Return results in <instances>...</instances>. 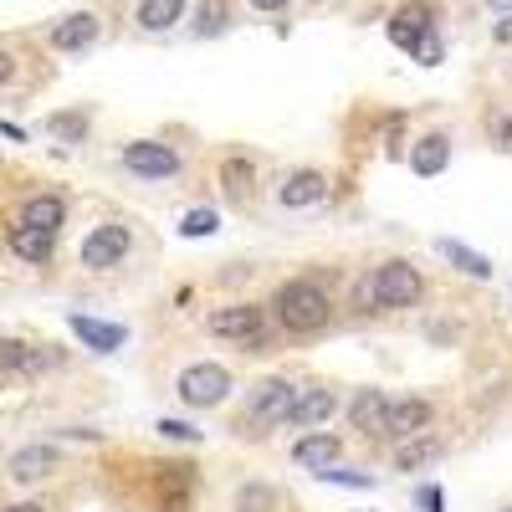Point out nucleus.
<instances>
[{"label": "nucleus", "instance_id": "13", "mask_svg": "<svg viewBox=\"0 0 512 512\" xmlns=\"http://www.w3.org/2000/svg\"><path fill=\"white\" fill-rule=\"evenodd\" d=\"M57 354L47 344H26V338H0V374H47Z\"/></svg>", "mask_w": 512, "mask_h": 512}, {"label": "nucleus", "instance_id": "37", "mask_svg": "<svg viewBox=\"0 0 512 512\" xmlns=\"http://www.w3.org/2000/svg\"><path fill=\"white\" fill-rule=\"evenodd\" d=\"M0 512H47V507H41V502H6Z\"/></svg>", "mask_w": 512, "mask_h": 512}, {"label": "nucleus", "instance_id": "38", "mask_svg": "<svg viewBox=\"0 0 512 512\" xmlns=\"http://www.w3.org/2000/svg\"><path fill=\"white\" fill-rule=\"evenodd\" d=\"M251 6H256V11H282L287 0H251Z\"/></svg>", "mask_w": 512, "mask_h": 512}, {"label": "nucleus", "instance_id": "8", "mask_svg": "<svg viewBox=\"0 0 512 512\" xmlns=\"http://www.w3.org/2000/svg\"><path fill=\"white\" fill-rule=\"evenodd\" d=\"M123 169L139 175V180H175L180 154L169 144H159V139H134V144H123Z\"/></svg>", "mask_w": 512, "mask_h": 512}, {"label": "nucleus", "instance_id": "39", "mask_svg": "<svg viewBox=\"0 0 512 512\" xmlns=\"http://www.w3.org/2000/svg\"><path fill=\"white\" fill-rule=\"evenodd\" d=\"M502 512H512V507H502Z\"/></svg>", "mask_w": 512, "mask_h": 512}, {"label": "nucleus", "instance_id": "31", "mask_svg": "<svg viewBox=\"0 0 512 512\" xmlns=\"http://www.w3.org/2000/svg\"><path fill=\"white\" fill-rule=\"evenodd\" d=\"M318 477H323V482H333V487H374V477H369V472H338V466H323Z\"/></svg>", "mask_w": 512, "mask_h": 512}, {"label": "nucleus", "instance_id": "36", "mask_svg": "<svg viewBox=\"0 0 512 512\" xmlns=\"http://www.w3.org/2000/svg\"><path fill=\"white\" fill-rule=\"evenodd\" d=\"M11 77H16V57H11V52H0V88H6Z\"/></svg>", "mask_w": 512, "mask_h": 512}, {"label": "nucleus", "instance_id": "25", "mask_svg": "<svg viewBox=\"0 0 512 512\" xmlns=\"http://www.w3.org/2000/svg\"><path fill=\"white\" fill-rule=\"evenodd\" d=\"M231 26V0H200L195 11V36H221Z\"/></svg>", "mask_w": 512, "mask_h": 512}, {"label": "nucleus", "instance_id": "35", "mask_svg": "<svg viewBox=\"0 0 512 512\" xmlns=\"http://www.w3.org/2000/svg\"><path fill=\"white\" fill-rule=\"evenodd\" d=\"M0 134H6L11 144H26V128H21V123H11V118H0Z\"/></svg>", "mask_w": 512, "mask_h": 512}, {"label": "nucleus", "instance_id": "29", "mask_svg": "<svg viewBox=\"0 0 512 512\" xmlns=\"http://www.w3.org/2000/svg\"><path fill=\"white\" fill-rule=\"evenodd\" d=\"M216 226H221L216 210H185V221H180L185 236H216Z\"/></svg>", "mask_w": 512, "mask_h": 512}, {"label": "nucleus", "instance_id": "16", "mask_svg": "<svg viewBox=\"0 0 512 512\" xmlns=\"http://www.w3.org/2000/svg\"><path fill=\"white\" fill-rule=\"evenodd\" d=\"M323 200H328V180L318 169H292L277 185V205H287V210H308V205H323Z\"/></svg>", "mask_w": 512, "mask_h": 512}, {"label": "nucleus", "instance_id": "3", "mask_svg": "<svg viewBox=\"0 0 512 512\" xmlns=\"http://www.w3.org/2000/svg\"><path fill=\"white\" fill-rule=\"evenodd\" d=\"M216 338H226V344L246 349V354H262L267 349V338H272V318L262 303H236V308H216L205 323Z\"/></svg>", "mask_w": 512, "mask_h": 512}, {"label": "nucleus", "instance_id": "14", "mask_svg": "<svg viewBox=\"0 0 512 512\" xmlns=\"http://www.w3.org/2000/svg\"><path fill=\"white\" fill-rule=\"evenodd\" d=\"M98 31H103L98 11H72V16H62V21L47 31V41H52L57 52H88L93 41H98Z\"/></svg>", "mask_w": 512, "mask_h": 512}, {"label": "nucleus", "instance_id": "6", "mask_svg": "<svg viewBox=\"0 0 512 512\" xmlns=\"http://www.w3.org/2000/svg\"><path fill=\"white\" fill-rule=\"evenodd\" d=\"M175 395H180L190 410H216V405L231 395V369H226V364H190V369L175 379Z\"/></svg>", "mask_w": 512, "mask_h": 512}, {"label": "nucleus", "instance_id": "18", "mask_svg": "<svg viewBox=\"0 0 512 512\" xmlns=\"http://www.w3.org/2000/svg\"><path fill=\"white\" fill-rule=\"evenodd\" d=\"M333 405H338V395H333V390H323V384H308V390H297L287 425H297V431H318V425L333 415Z\"/></svg>", "mask_w": 512, "mask_h": 512}, {"label": "nucleus", "instance_id": "20", "mask_svg": "<svg viewBox=\"0 0 512 512\" xmlns=\"http://www.w3.org/2000/svg\"><path fill=\"white\" fill-rule=\"evenodd\" d=\"M436 26V11L425 6V0H410V6H400L395 11V21H390V41L395 47H405V52H415V41Z\"/></svg>", "mask_w": 512, "mask_h": 512}, {"label": "nucleus", "instance_id": "21", "mask_svg": "<svg viewBox=\"0 0 512 512\" xmlns=\"http://www.w3.org/2000/svg\"><path fill=\"white\" fill-rule=\"evenodd\" d=\"M451 164V139L446 134H425L415 149H410V169L420 180H431V175H441V169Z\"/></svg>", "mask_w": 512, "mask_h": 512}, {"label": "nucleus", "instance_id": "5", "mask_svg": "<svg viewBox=\"0 0 512 512\" xmlns=\"http://www.w3.org/2000/svg\"><path fill=\"white\" fill-rule=\"evenodd\" d=\"M195 487H200V472L190 461H159L149 477V507L154 512H190Z\"/></svg>", "mask_w": 512, "mask_h": 512}, {"label": "nucleus", "instance_id": "19", "mask_svg": "<svg viewBox=\"0 0 512 512\" xmlns=\"http://www.w3.org/2000/svg\"><path fill=\"white\" fill-rule=\"evenodd\" d=\"M6 246H11V256H21L26 267H47L57 256V236L36 231V226H6Z\"/></svg>", "mask_w": 512, "mask_h": 512}, {"label": "nucleus", "instance_id": "2", "mask_svg": "<svg viewBox=\"0 0 512 512\" xmlns=\"http://www.w3.org/2000/svg\"><path fill=\"white\" fill-rule=\"evenodd\" d=\"M369 287H374V313H405V308H415L425 297V277H420L415 262H405V256L379 262L369 272Z\"/></svg>", "mask_w": 512, "mask_h": 512}, {"label": "nucleus", "instance_id": "28", "mask_svg": "<svg viewBox=\"0 0 512 512\" xmlns=\"http://www.w3.org/2000/svg\"><path fill=\"white\" fill-rule=\"evenodd\" d=\"M47 128H52V134H57V139H67V144H77L82 134H88V113H57V118H52Z\"/></svg>", "mask_w": 512, "mask_h": 512}, {"label": "nucleus", "instance_id": "1", "mask_svg": "<svg viewBox=\"0 0 512 512\" xmlns=\"http://www.w3.org/2000/svg\"><path fill=\"white\" fill-rule=\"evenodd\" d=\"M272 318L292 338H313V333H323L333 323V297L313 277H292V282H282L272 292Z\"/></svg>", "mask_w": 512, "mask_h": 512}, {"label": "nucleus", "instance_id": "32", "mask_svg": "<svg viewBox=\"0 0 512 512\" xmlns=\"http://www.w3.org/2000/svg\"><path fill=\"white\" fill-rule=\"evenodd\" d=\"M415 507H420V512H446V492L425 482V487H415Z\"/></svg>", "mask_w": 512, "mask_h": 512}, {"label": "nucleus", "instance_id": "7", "mask_svg": "<svg viewBox=\"0 0 512 512\" xmlns=\"http://www.w3.org/2000/svg\"><path fill=\"white\" fill-rule=\"evenodd\" d=\"M134 251V231L128 226H118V221H103V226H93L88 236H82V267L88 272H108V267H123V256Z\"/></svg>", "mask_w": 512, "mask_h": 512}, {"label": "nucleus", "instance_id": "30", "mask_svg": "<svg viewBox=\"0 0 512 512\" xmlns=\"http://www.w3.org/2000/svg\"><path fill=\"white\" fill-rule=\"evenodd\" d=\"M154 431H159V436H169V441H190V446H200V441H205V431H195L190 420H159Z\"/></svg>", "mask_w": 512, "mask_h": 512}, {"label": "nucleus", "instance_id": "23", "mask_svg": "<svg viewBox=\"0 0 512 512\" xmlns=\"http://www.w3.org/2000/svg\"><path fill=\"white\" fill-rule=\"evenodd\" d=\"M441 456V441L425 431V436H415V441H400L395 446V472H420V466H431Z\"/></svg>", "mask_w": 512, "mask_h": 512}, {"label": "nucleus", "instance_id": "9", "mask_svg": "<svg viewBox=\"0 0 512 512\" xmlns=\"http://www.w3.org/2000/svg\"><path fill=\"white\" fill-rule=\"evenodd\" d=\"M436 425V405L425 400V395H400V400H390V425H384V441L390 446H400V441H415V436H425Z\"/></svg>", "mask_w": 512, "mask_h": 512}, {"label": "nucleus", "instance_id": "10", "mask_svg": "<svg viewBox=\"0 0 512 512\" xmlns=\"http://www.w3.org/2000/svg\"><path fill=\"white\" fill-rule=\"evenodd\" d=\"M57 472H62V451H57V446H47V441L21 446V451H11V461H6V477H11V482H21V487L47 482V477H57Z\"/></svg>", "mask_w": 512, "mask_h": 512}, {"label": "nucleus", "instance_id": "17", "mask_svg": "<svg viewBox=\"0 0 512 512\" xmlns=\"http://www.w3.org/2000/svg\"><path fill=\"white\" fill-rule=\"evenodd\" d=\"M344 456V436H328V431H303L292 441V461L308 466V472H323V466H338Z\"/></svg>", "mask_w": 512, "mask_h": 512}, {"label": "nucleus", "instance_id": "15", "mask_svg": "<svg viewBox=\"0 0 512 512\" xmlns=\"http://www.w3.org/2000/svg\"><path fill=\"white\" fill-rule=\"evenodd\" d=\"M67 328H72L77 344L93 349V354H113V349L128 344V328H123V323H98V318H88V313H72Z\"/></svg>", "mask_w": 512, "mask_h": 512}, {"label": "nucleus", "instance_id": "33", "mask_svg": "<svg viewBox=\"0 0 512 512\" xmlns=\"http://www.w3.org/2000/svg\"><path fill=\"white\" fill-rule=\"evenodd\" d=\"M492 144H497L502 154H512V113H497V118H492Z\"/></svg>", "mask_w": 512, "mask_h": 512}, {"label": "nucleus", "instance_id": "27", "mask_svg": "<svg viewBox=\"0 0 512 512\" xmlns=\"http://www.w3.org/2000/svg\"><path fill=\"white\" fill-rule=\"evenodd\" d=\"M221 185H226V195H251V164L246 159H226V169H221Z\"/></svg>", "mask_w": 512, "mask_h": 512}, {"label": "nucleus", "instance_id": "12", "mask_svg": "<svg viewBox=\"0 0 512 512\" xmlns=\"http://www.w3.org/2000/svg\"><path fill=\"white\" fill-rule=\"evenodd\" d=\"M16 226H36V231L57 236V231L67 226V200H62L57 190H36V195H26L21 210H16Z\"/></svg>", "mask_w": 512, "mask_h": 512}, {"label": "nucleus", "instance_id": "4", "mask_svg": "<svg viewBox=\"0 0 512 512\" xmlns=\"http://www.w3.org/2000/svg\"><path fill=\"white\" fill-rule=\"evenodd\" d=\"M292 400H297V384H287V379H262V384L246 395V410H241L246 436H267L272 425H287Z\"/></svg>", "mask_w": 512, "mask_h": 512}, {"label": "nucleus", "instance_id": "26", "mask_svg": "<svg viewBox=\"0 0 512 512\" xmlns=\"http://www.w3.org/2000/svg\"><path fill=\"white\" fill-rule=\"evenodd\" d=\"M272 507H277V492L267 482H246L236 492V512H272Z\"/></svg>", "mask_w": 512, "mask_h": 512}, {"label": "nucleus", "instance_id": "24", "mask_svg": "<svg viewBox=\"0 0 512 512\" xmlns=\"http://www.w3.org/2000/svg\"><path fill=\"white\" fill-rule=\"evenodd\" d=\"M180 16H185V0H139V11H134L139 31H169Z\"/></svg>", "mask_w": 512, "mask_h": 512}, {"label": "nucleus", "instance_id": "22", "mask_svg": "<svg viewBox=\"0 0 512 512\" xmlns=\"http://www.w3.org/2000/svg\"><path fill=\"white\" fill-rule=\"evenodd\" d=\"M436 251L446 256V262H451L461 277H477V282L492 277V262H487L482 251H472V246H461V241H436Z\"/></svg>", "mask_w": 512, "mask_h": 512}, {"label": "nucleus", "instance_id": "11", "mask_svg": "<svg viewBox=\"0 0 512 512\" xmlns=\"http://www.w3.org/2000/svg\"><path fill=\"white\" fill-rule=\"evenodd\" d=\"M384 425H390V395L384 390H359L349 400V431H359L364 441H384Z\"/></svg>", "mask_w": 512, "mask_h": 512}, {"label": "nucleus", "instance_id": "34", "mask_svg": "<svg viewBox=\"0 0 512 512\" xmlns=\"http://www.w3.org/2000/svg\"><path fill=\"white\" fill-rule=\"evenodd\" d=\"M415 57H420V62H425V67H436V62H441V41H436V36H431V31H425V36H420V41H415Z\"/></svg>", "mask_w": 512, "mask_h": 512}]
</instances>
